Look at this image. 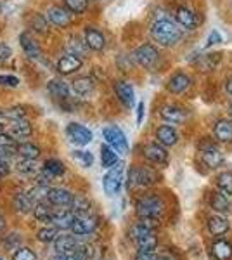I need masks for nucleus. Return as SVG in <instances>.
<instances>
[{
	"mask_svg": "<svg viewBox=\"0 0 232 260\" xmlns=\"http://www.w3.org/2000/svg\"><path fill=\"white\" fill-rule=\"evenodd\" d=\"M4 115H6V118L12 121V120H19V118H24V111H23V108H11V110H7V111H4Z\"/></svg>",
	"mask_w": 232,
	"mask_h": 260,
	"instance_id": "48",
	"label": "nucleus"
},
{
	"mask_svg": "<svg viewBox=\"0 0 232 260\" xmlns=\"http://www.w3.org/2000/svg\"><path fill=\"white\" fill-rule=\"evenodd\" d=\"M37 160H29V158H23L21 156L18 161H16V170L19 172V174L23 175H33L39 172V169H37Z\"/></svg>",
	"mask_w": 232,
	"mask_h": 260,
	"instance_id": "38",
	"label": "nucleus"
},
{
	"mask_svg": "<svg viewBox=\"0 0 232 260\" xmlns=\"http://www.w3.org/2000/svg\"><path fill=\"white\" fill-rule=\"evenodd\" d=\"M142 118H144V103L137 104V123H142Z\"/></svg>",
	"mask_w": 232,
	"mask_h": 260,
	"instance_id": "53",
	"label": "nucleus"
},
{
	"mask_svg": "<svg viewBox=\"0 0 232 260\" xmlns=\"http://www.w3.org/2000/svg\"><path fill=\"white\" fill-rule=\"evenodd\" d=\"M12 260H39V258H37L35 251L26 248V246H23V248H18V250L14 251V255H12Z\"/></svg>",
	"mask_w": 232,
	"mask_h": 260,
	"instance_id": "45",
	"label": "nucleus"
},
{
	"mask_svg": "<svg viewBox=\"0 0 232 260\" xmlns=\"http://www.w3.org/2000/svg\"><path fill=\"white\" fill-rule=\"evenodd\" d=\"M95 89V83L90 77H78L71 82V90L78 95V98H88Z\"/></svg>",
	"mask_w": 232,
	"mask_h": 260,
	"instance_id": "21",
	"label": "nucleus"
},
{
	"mask_svg": "<svg viewBox=\"0 0 232 260\" xmlns=\"http://www.w3.org/2000/svg\"><path fill=\"white\" fill-rule=\"evenodd\" d=\"M12 56V50L9 45H6V44H0V61H6V59H9V57Z\"/></svg>",
	"mask_w": 232,
	"mask_h": 260,
	"instance_id": "51",
	"label": "nucleus"
},
{
	"mask_svg": "<svg viewBox=\"0 0 232 260\" xmlns=\"http://www.w3.org/2000/svg\"><path fill=\"white\" fill-rule=\"evenodd\" d=\"M189 85H191V78H189L185 73H182V71L172 75L167 82V89H168V92H172V94H182Z\"/></svg>",
	"mask_w": 232,
	"mask_h": 260,
	"instance_id": "22",
	"label": "nucleus"
},
{
	"mask_svg": "<svg viewBox=\"0 0 232 260\" xmlns=\"http://www.w3.org/2000/svg\"><path fill=\"white\" fill-rule=\"evenodd\" d=\"M136 260H163V257L154 251H137Z\"/></svg>",
	"mask_w": 232,
	"mask_h": 260,
	"instance_id": "50",
	"label": "nucleus"
},
{
	"mask_svg": "<svg viewBox=\"0 0 232 260\" xmlns=\"http://www.w3.org/2000/svg\"><path fill=\"white\" fill-rule=\"evenodd\" d=\"M142 154L147 161L151 163H156V165H167L168 163V153L164 149V146L158 144H146L142 148Z\"/></svg>",
	"mask_w": 232,
	"mask_h": 260,
	"instance_id": "13",
	"label": "nucleus"
},
{
	"mask_svg": "<svg viewBox=\"0 0 232 260\" xmlns=\"http://www.w3.org/2000/svg\"><path fill=\"white\" fill-rule=\"evenodd\" d=\"M35 201L29 198L28 192H16L14 198H12V207H14V210L21 213V215H24V213L31 212L33 208H35Z\"/></svg>",
	"mask_w": 232,
	"mask_h": 260,
	"instance_id": "27",
	"label": "nucleus"
},
{
	"mask_svg": "<svg viewBox=\"0 0 232 260\" xmlns=\"http://www.w3.org/2000/svg\"><path fill=\"white\" fill-rule=\"evenodd\" d=\"M83 40L87 42L88 49L95 50V52H99V50H103L106 47V37H104V33L94 26L85 28V31H83Z\"/></svg>",
	"mask_w": 232,
	"mask_h": 260,
	"instance_id": "15",
	"label": "nucleus"
},
{
	"mask_svg": "<svg viewBox=\"0 0 232 260\" xmlns=\"http://www.w3.org/2000/svg\"><path fill=\"white\" fill-rule=\"evenodd\" d=\"M54 248H56L57 255H66V257H70V255H77L78 257L80 243L77 241L75 234L73 236H71V234H62V236H59L57 240L54 241Z\"/></svg>",
	"mask_w": 232,
	"mask_h": 260,
	"instance_id": "12",
	"label": "nucleus"
},
{
	"mask_svg": "<svg viewBox=\"0 0 232 260\" xmlns=\"http://www.w3.org/2000/svg\"><path fill=\"white\" fill-rule=\"evenodd\" d=\"M73 192L64 189V187H50L47 201L54 207H70L73 201Z\"/></svg>",
	"mask_w": 232,
	"mask_h": 260,
	"instance_id": "17",
	"label": "nucleus"
},
{
	"mask_svg": "<svg viewBox=\"0 0 232 260\" xmlns=\"http://www.w3.org/2000/svg\"><path fill=\"white\" fill-rule=\"evenodd\" d=\"M210 207L213 208L217 213H225L230 210V201H229V196L225 192H222L220 189L215 191L210 198Z\"/></svg>",
	"mask_w": 232,
	"mask_h": 260,
	"instance_id": "29",
	"label": "nucleus"
},
{
	"mask_svg": "<svg viewBox=\"0 0 232 260\" xmlns=\"http://www.w3.org/2000/svg\"><path fill=\"white\" fill-rule=\"evenodd\" d=\"M115 94L116 98L120 99V103L123 104L125 108H132L134 103H136V92H134V87L130 85L128 82L125 80H118L115 82Z\"/></svg>",
	"mask_w": 232,
	"mask_h": 260,
	"instance_id": "14",
	"label": "nucleus"
},
{
	"mask_svg": "<svg viewBox=\"0 0 232 260\" xmlns=\"http://www.w3.org/2000/svg\"><path fill=\"white\" fill-rule=\"evenodd\" d=\"M71 158H73V160L77 161L80 167H83V169H90L92 163H94V156H92L90 151L75 149L73 153H71Z\"/></svg>",
	"mask_w": 232,
	"mask_h": 260,
	"instance_id": "37",
	"label": "nucleus"
},
{
	"mask_svg": "<svg viewBox=\"0 0 232 260\" xmlns=\"http://www.w3.org/2000/svg\"><path fill=\"white\" fill-rule=\"evenodd\" d=\"M68 260H83V258H80V257H77V255H70V257H66Z\"/></svg>",
	"mask_w": 232,
	"mask_h": 260,
	"instance_id": "56",
	"label": "nucleus"
},
{
	"mask_svg": "<svg viewBox=\"0 0 232 260\" xmlns=\"http://www.w3.org/2000/svg\"><path fill=\"white\" fill-rule=\"evenodd\" d=\"M213 137L218 142H232V120H218L213 127Z\"/></svg>",
	"mask_w": 232,
	"mask_h": 260,
	"instance_id": "26",
	"label": "nucleus"
},
{
	"mask_svg": "<svg viewBox=\"0 0 232 260\" xmlns=\"http://www.w3.org/2000/svg\"><path fill=\"white\" fill-rule=\"evenodd\" d=\"M49 191H50L49 186H45V184H37L35 187H31V189L28 191V194L35 203H40V201H47Z\"/></svg>",
	"mask_w": 232,
	"mask_h": 260,
	"instance_id": "41",
	"label": "nucleus"
},
{
	"mask_svg": "<svg viewBox=\"0 0 232 260\" xmlns=\"http://www.w3.org/2000/svg\"><path fill=\"white\" fill-rule=\"evenodd\" d=\"M137 245L139 251H154L156 246H158V238L154 236V233H149L146 236L139 238V240L134 241Z\"/></svg>",
	"mask_w": 232,
	"mask_h": 260,
	"instance_id": "36",
	"label": "nucleus"
},
{
	"mask_svg": "<svg viewBox=\"0 0 232 260\" xmlns=\"http://www.w3.org/2000/svg\"><path fill=\"white\" fill-rule=\"evenodd\" d=\"M217 187L227 196H232V172H220L217 175Z\"/></svg>",
	"mask_w": 232,
	"mask_h": 260,
	"instance_id": "39",
	"label": "nucleus"
},
{
	"mask_svg": "<svg viewBox=\"0 0 232 260\" xmlns=\"http://www.w3.org/2000/svg\"><path fill=\"white\" fill-rule=\"evenodd\" d=\"M45 18L50 21V24L57 28H68L71 23H73V12L68 11L66 7H49L47 12H45Z\"/></svg>",
	"mask_w": 232,
	"mask_h": 260,
	"instance_id": "9",
	"label": "nucleus"
},
{
	"mask_svg": "<svg viewBox=\"0 0 232 260\" xmlns=\"http://www.w3.org/2000/svg\"><path fill=\"white\" fill-rule=\"evenodd\" d=\"M64 7L73 14H82V12L87 11L88 0H64Z\"/></svg>",
	"mask_w": 232,
	"mask_h": 260,
	"instance_id": "43",
	"label": "nucleus"
},
{
	"mask_svg": "<svg viewBox=\"0 0 232 260\" xmlns=\"http://www.w3.org/2000/svg\"><path fill=\"white\" fill-rule=\"evenodd\" d=\"M200 156H201V161H203L208 169H218V167H222L223 161H225L223 153L215 144H212V142H206L203 148H201Z\"/></svg>",
	"mask_w": 232,
	"mask_h": 260,
	"instance_id": "8",
	"label": "nucleus"
},
{
	"mask_svg": "<svg viewBox=\"0 0 232 260\" xmlns=\"http://www.w3.org/2000/svg\"><path fill=\"white\" fill-rule=\"evenodd\" d=\"M77 220V213L73 210H66V208H59V210H54L52 213V225H56L57 229H71Z\"/></svg>",
	"mask_w": 232,
	"mask_h": 260,
	"instance_id": "16",
	"label": "nucleus"
},
{
	"mask_svg": "<svg viewBox=\"0 0 232 260\" xmlns=\"http://www.w3.org/2000/svg\"><path fill=\"white\" fill-rule=\"evenodd\" d=\"M159 175L158 172L151 167H130L128 175H126V187H149L158 182Z\"/></svg>",
	"mask_w": 232,
	"mask_h": 260,
	"instance_id": "3",
	"label": "nucleus"
},
{
	"mask_svg": "<svg viewBox=\"0 0 232 260\" xmlns=\"http://www.w3.org/2000/svg\"><path fill=\"white\" fill-rule=\"evenodd\" d=\"M82 59L77 56H71V54H66V56H62L61 59L57 61L56 64V71L59 75H71L75 73V71H78L80 68H82Z\"/></svg>",
	"mask_w": 232,
	"mask_h": 260,
	"instance_id": "18",
	"label": "nucleus"
},
{
	"mask_svg": "<svg viewBox=\"0 0 232 260\" xmlns=\"http://www.w3.org/2000/svg\"><path fill=\"white\" fill-rule=\"evenodd\" d=\"M225 92H227L229 95H232V75L225 80Z\"/></svg>",
	"mask_w": 232,
	"mask_h": 260,
	"instance_id": "54",
	"label": "nucleus"
},
{
	"mask_svg": "<svg viewBox=\"0 0 232 260\" xmlns=\"http://www.w3.org/2000/svg\"><path fill=\"white\" fill-rule=\"evenodd\" d=\"M18 139L12 137L9 132H0V148H11V149H16L18 148Z\"/></svg>",
	"mask_w": 232,
	"mask_h": 260,
	"instance_id": "46",
	"label": "nucleus"
},
{
	"mask_svg": "<svg viewBox=\"0 0 232 260\" xmlns=\"http://www.w3.org/2000/svg\"><path fill=\"white\" fill-rule=\"evenodd\" d=\"M57 228L56 225H52V228H44L40 229L39 233H37V240L40 243H45V245H49V243H54L59 238V233H57Z\"/></svg>",
	"mask_w": 232,
	"mask_h": 260,
	"instance_id": "40",
	"label": "nucleus"
},
{
	"mask_svg": "<svg viewBox=\"0 0 232 260\" xmlns=\"http://www.w3.org/2000/svg\"><path fill=\"white\" fill-rule=\"evenodd\" d=\"M212 257L215 260H230L232 243H229L227 240H215L212 245Z\"/></svg>",
	"mask_w": 232,
	"mask_h": 260,
	"instance_id": "28",
	"label": "nucleus"
},
{
	"mask_svg": "<svg viewBox=\"0 0 232 260\" xmlns=\"http://www.w3.org/2000/svg\"><path fill=\"white\" fill-rule=\"evenodd\" d=\"M16 153L23 158H29V160H39L40 158V148L33 142H19L18 148H16Z\"/></svg>",
	"mask_w": 232,
	"mask_h": 260,
	"instance_id": "33",
	"label": "nucleus"
},
{
	"mask_svg": "<svg viewBox=\"0 0 232 260\" xmlns=\"http://www.w3.org/2000/svg\"><path fill=\"white\" fill-rule=\"evenodd\" d=\"M70 207H71V210L77 213V217L90 213V203H88V200L85 198V196H82V194H75Z\"/></svg>",
	"mask_w": 232,
	"mask_h": 260,
	"instance_id": "35",
	"label": "nucleus"
},
{
	"mask_svg": "<svg viewBox=\"0 0 232 260\" xmlns=\"http://www.w3.org/2000/svg\"><path fill=\"white\" fill-rule=\"evenodd\" d=\"M159 116L164 120V121H170V123H175V125H180L187 120V115L182 108L179 106H174V104H167L159 110Z\"/></svg>",
	"mask_w": 232,
	"mask_h": 260,
	"instance_id": "19",
	"label": "nucleus"
},
{
	"mask_svg": "<svg viewBox=\"0 0 232 260\" xmlns=\"http://www.w3.org/2000/svg\"><path fill=\"white\" fill-rule=\"evenodd\" d=\"M227 113H229V116H230V118H232V104H230L229 108H227Z\"/></svg>",
	"mask_w": 232,
	"mask_h": 260,
	"instance_id": "58",
	"label": "nucleus"
},
{
	"mask_svg": "<svg viewBox=\"0 0 232 260\" xmlns=\"http://www.w3.org/2000/svg\"><path fill=\"white\" fill-rule=\"evenodd\" d=\"M97 224H99V220H97V217L92 215V213L78 215L71 231H73L75 236H88V234H92L97 229Z\"/></svg>",
	"mask_w": 232,
	"mask_h": 260,
	"instance_id": "11",
	"label": "nucleus"
},
{
	"mask_svg": "<svg viewBox=\"0 0 232 260\" xmlns=\"http://www.w3.org/2000/svg\"><path fill=\"white\" fill-rule=\"evenodd\" d=\"M19 44L23 52L26 54L28 57H40V45L39 42L33 39V35L29 31H23L19 35Z\"/></svg>",
	"mask_w": 232,
	"mask_h": 260,
	"instance_id": "23",
	"label": "nucleus"
},
{
	"mask_svg": "<svg viewBox=\"0 0 232 260\" xmlns=\"http://www.w3.org/2000/svg\"><path fill=\"white\" fill-rule=\"evenodd\" d=\"M118 163V153L109 144L101 146V165L103 169H111Z\"/></svg>",
	"mask_w": 232,
	"mask_h": 260,
	"instance_id": "32",
	"label": "nucleus"
},
{
	"mask_svg": "<svg viewBox=\"0 0 232 260\" xmlns=\"http://www.w3.org/2000/svg\"><path fill=\"white\" fill-rule=\"evenodd\" d=\"M222 54H205L200 57V68L203 71H212L220 62Z\"/></svg>",
	"mask_w": 232,
	"mask_h": 260,
	"instance_id": "42",
	"label": "nucleus"
},
{
	"mask_svg": "<svg viewBox=\"0 0 232 260\" xmlns=\"http://www.w3.org/2000/svg\"><path fill=\"white\" fill-rule=\"evenodd\" d=\"M6 120H7V118H6V115H4V113H0V123H4Z\"/></svg>",
	"mask_w": 232,
	"mask_h": 260,
	"instance_id": "57",
	"label": "nucleus"
},
{
	"mask_svg": "<svg viewBox=\"0 0 232 260\" xmlns=\"http://www.w3.org/2000/svg\"><path fill=\"white\" fill-rule=\"evenodd\" d=\"M134 57H136V61L142 66V68L153 70L154 66L158 64V61H159V52H158V49H156L154 45L144 44V45H141V47L136 49Z\"/></svg>",
	"mask_w": 232,
	"mask_h": 260,
	"instance_id": "7",
	"label": "nucleus"
},
{
	"mask_svg": "<svg viewBox=\"0 0 232 260\" xmlns=\"http://www.w3.org/2000/svg\"><path fill=\"white\" fill-rule=\"evenodd\" d=\"M66 137L70 139V142L77 146H87L88 142H92V132L87 127L80 123H70L66 127Z\"/></svg>",
	"mask_w": 232,
	"mask_h": 260,
	"instance_id": "10",
	"label": "nucleus"
},
{
	"mask_svg": "<svg viewBox=\"0 0 232 260\" xmlns=\"http://www.w3.org/2000/svg\"><path fill=\"white\" fill-rule=\"evenodd\" d=\"M175 18H177V23H179L180 26H184L185 30H194V28L197 26L196 14H194L189 7H177Z\"/></svg>",
	"mask_w": 232,
	"mask_h": 260,
	"instance_id": "25",
	"label": "nucleus"
},
{
	"mask_svg": "<svg viewBox=\"0 0 232 260\" xmlns=\"http://www.w3.org/2000/svg\"><path fill=\"white\" fill-rule=\"evenodd\" d=\"M19 85V78L14 77V75H0V87H9V89H14V87Z\"/></svg>",
	"mask_w": 232,
	"mask_h": 260,
	"instance_id": "47",
	"label": "nucleus"
},
{
	"mask_svg": "<svg viewBox=\"0 0 232 260\" xmlns=\"http://www.w3.org/2000/svg\"><path fill=\"white\" fill-rule=\"evenodd\" d=\"M11 172V167H9V161H2L0 160V179L7 177Z\"/></svg>",
	"mask_w": 232,
	"mask_h": 260,
	"instance_id": "52",
	"label": "nucleus"
},
{
	"mask_svg": "<svg viewBox=\"0 0 232 260\" xmlns=\"http://www.w3.org/2000/svg\"><path fill=\"white\" fill-rule=\"evenodd\" d=\"M33 128H31V123L26 120V118H19V120H12L11 125H9V134L16 139H26V137L31 136Z\"/></svg>",
	"mask_w": 232,
	"mask_h": 260,
	"instance_id": "24",
	"label": "nucleus"
},
{
	"mask_svg": "<svg viewBox=\"0 0 232 260\" xmlns=\"http://www.w3.org/2000/svg\"><path fill=\"white\" fill-rule=\"evenodd\" d=\"M164 212V203L159 196L147 194L137 200L136 203V215L139 219H156L158 220Z\"/></svg>",
	"mask_w": 232,
	"mask_h": 260,
	"instance_id": "2",
	"label": "nucleus"
},
{
	"mask_svg": "<svg viewBox=\"0 0 232 260\" xmlns=\"http://www.w3.org/2000/svg\"><path fill=\"white\" fill-rule=\"evenodd\" d=\"M156 141L164 148H170V146H175L179 142V134L170 125H161V127L156 128Z\"/></svg>",
	"mask_w": 232,
	"mask_h": 260,
	"instance_id": "20",
	"label": "nucleus"
},
{
	"mask_svg": "<svg viewBox=\"0 0 232 260\" xmlns=\"http://www.w3.org/2000/svg\"><path fill=\"white\" fill-rule=\"evenodd\" d=\"M103 137L106 141V144L111 146L118 154H126L128 153V142L123 134V130L116 125H109V127L103 128Z\"/></svg>",
	"mask_w": 232,
	"mask_h": 260,
	"instance_id": "6",
	"label": "nucleus"
},
{
	"mask_svg": "<svg viewBox=\"0 0 232 260\" xmlns=\"http://www.w3.org/2000/svg\"><path fill=\"white\" fill-rule=\"evenodd\" d=\"M66 50H68V54H71V56H77L82 59V57H85L88 45L85 40H80L78 37H71L68 44H66Z\"/></svg>",
	"mask_w": 232,
	"mask_h": 260,
	"instance_id": "31",
	"label": "nucleus"
},
{
	"mask_svg": "<svg viewBox=\"0 0 232 260\" xmlns=\"http://www.w3.org/2000/svg\"><path fill=\"white\" fill-rule=\"evenodd\" d=\"M4 228H6V219H4V217L0 215V233L4 231Z\"/></svg>",
	"mask_w": 232,
	"mask_h": 260,
	"instance_id": "55",
	"label": "nucleus"
},
{
	"mask_svg": "<svg viewBox=\"0 0 232 260\" xmlns=\"http://www.w3.org/2000/svg\"><path fill=\"white\" fill-rule=\"evenodd\" d=\"M47 90L54 99L59 101V104H61L62 110L71 113V110H73V104H71L73 98H71V87L68 85V83L59 80V78H54V80H50L47 83Z\"/></svg>",
	"mask_w": 232,
	"mask_h": 260,
	"instance_id": "4",
	"label": "nucleus"
},
{
	"mask_svg": "<svg viewBox=\"0 0 232 260\" xmlns=\"http://www.w3.org/2000/svg\"><path fill=\"white\" fill-rule=\"evenodd\" d=\"M229 229H230L229 222L223 219L222 215H213L208 219V231L213 236H222V234L229 233Z\"/></svg>",
	"mask_w": 232,
	"mask_h": 260,
	"instance_id": "30",
	"label": "nucleus"
},
{
	"mask_svg": "<svg viewBox=\"0 0 232 260\" xmlns=\"http://www.w3.org/2000/svg\"><path fill=\"white\" fill-rule=\"evenodd\" d=\"M222 42V35L218 33L217 30H213L212 33L208 35V39H206V44H205V49H210V47H213L215 44H220Z\"/></svg>",
	"mask_w": 232,
	"mask_h": 260,
	"instance_id": "49",
	"label": "nucleus"
},
{
	"mask_svg": "<svg viewBox=\"0 0 232 260\" xmlns=\"http://www.w3.org/2000/svg\"><path fill=\"white\" fill-rule=\"evenodd\" d=\"M151 37L161 47H174L182 40V30L170 19H158L151 26Z\"/></svg>",
	"mask_w": 232,
	"mask_h": 260,
	"instance_id": "1",
	"label": "nucleus"
},
{
	"mask_svg": "<svg viewBox=\"0 0 232 260\" xmlns=\"http://www.w3.org/2000/svg\"><path fill=\"white\" fill-rule=\"evenodd\" d=\"M54 205L47 203V201H40V203L35 205V208H33V215H35L37 220L40 222H50V219H52V213H54Z\"/></svg>",
	"mask_w": 232,
	"mask_h": 260,
	"instance_id": "34",
	"label": "nucleus"
},
{
	"mask_svg": "<svg viewBox=\"0 0 232 260\" xmlns=\"http://www.w3.org/2000/svg\"><path fill=\"white\" fill-rule=\"evenodd\" d=\"M31 26H33V30H37L40 33H45L49 30L47 18H44V16L39 14V12H35V14H31Z\"/></svg>",
	"mask_w": 232,
	"mask_h": 260,
	"instance_id": "44",
	"label": "nucleus"
},
{
	"mask_svg": "<svg viewBox=\"0 0 232 260\" xmlns=\"http://www.w3.org/2000/svg\"><path fill=\"white\" fill-rule=\"evenodd\" d=\"M123 163L118 161L115 167L108 169V174L104 175L103 179V187H104V192L108 196H116L118 192L121 189V184H123Z\"/></svg>",
	"mask_w": 232,
	"mask_h": 260,
	"instance_id": "5",
	"label": "nucleus"
}]
</instances>
